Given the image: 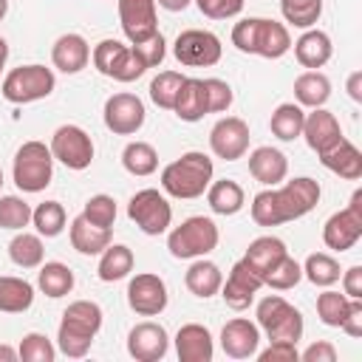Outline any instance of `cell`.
Segmentation results:
<instances>
[{
	"mask_svg": "<svg viewBox=\"0 0 362 362\" xmlns=\"http://www.w3.org/2000/svg\"><path fill=\"white\" fill-rule=\"evenodd\" d=\"M320 184L308 175L291 178L283 187H269L260 189L252 198V221L257 226H280L288 221H297L303 215H308L317 204H320Z\"/></svg>",
	"mask_w": 362,
	"mask_h": 362,
	"instance_id": "1",
	"label": "cell"
},
{
	"mask_svg": "<svg viewBox=\"0 0 362 362\" xmlns=\"http://www.w3.org/2000/svg\"><path fill=\"white\" fill-rule=\"evenodd\" d=\"M102 308L93 300H74L59 320V331H57V348L59 354L71 356V359H82L90 345L93 337L102 328Z\"/></svg>",
	"mask_w": 362,
	"mask_h": 362,
	"instance_id": "2",
	"label": "cell"
},
{
	"mask_svg": "<svg viewBox=\"0 0 362 362\" xmlns=\"http://www.w3.org/2000/svg\"><path fill=\"white\" fill-rule=\"evenodd\" d=\"M212 175H215L212 158L201 150H189L161 170V189L173 198L192 201L206 192V187L212 184Z\"/></svg>",
	"mask_w": 362,
	"mask_h": 362,
	"instance_id": "3",
	"label": "cell"
},
{
	"mask_svg": "<svg viewBox=\"0 0 362 362\" xmlns=\"http://www.w3.org/2000/svg\"><path fill=\"white\" fill-rule=\"evenodd\" d=\"M232 45L243 54H257L266 59H280L291 48V34L283 23L266 17H243L232 28Z\"/></svg>",
	"mask_w": 362,
	"mask_h": 362,
	"instance_id": "4",
	"label": "cell"
},
{
	"mask_svg": "<svg viewBox=\"0 0 362 362\" xmlns=\"http://www.w3.org/2000/svg\"><path fill=\"white\" fill-rule=\"evenodd\" d=\"M218 240L221 232L215 221L206 215H192L167 235V249L178 260H195V257H206L218 246Z\"/></svg>",
	"mask_w": 362,
	"mask_h": 362,
	"instance_id": "5",
	"label": "cell"
},
{
	"mask_svg": "<svg viewBox=\"0 0 362 362\" xmlns=\"http://www.w3.org/2000/svg\"><path fill=\"white\" fill-rule=\"evenodd\" d=\"M54 88H57L54 71L34 62V65L11 68V71L3 76L0 93H3V99L11 102V105H28V102H37V99L51 96Z\"/></svg>",
	"mask_w": 362,
	"mask_h": 362,
	"instance_id": "6",
	"label": "cell"
},
{
	"mask_svg": "<svg viewBox=\"0 0 362 362\" xmlns=\"http://www.w3.org/2000/svg\"><path fill=\"white\" fill-rule=\"evenodd\" d=\"M257 328L266 331L269 342H294L303 337V314L300 308H294L288 300H283L280 294H269L257 303Z\"/></svg>",
	"mask_w": 362,
	"mask_h": 362,
	"instance_id": "7",
	"label": "cell"
},
{
	"mask_svg": "<svg viewBox=\"0 0 362 362\" xmlns=\"http://www.w3.org/2000/svg\"><path fill=\"white\" fill-rule=\"evenodd\" d=\"M14 184L23 192H42L51 178H54V156L51 147L42 141H25L14 153V167H11Z\"/></svg>",
	"mask_w": 362,
	"mask_h": 362,
	"instance_id": "8",
	"label": "cell"
},
{
	"mask_svg": "<svg viewBox=\"0 0 362 362\" xmlns=\"http://www.w3.org/2000/svg\"><path fill=\"white\" fill-rule=\"evenodd\" d=\"M90 59H93V68L102 76L116 79V82H136L147 71V65L139 57V51L133 45L119 42V40H102L93 48Z\"/></svg>",
	"mask_w": 362,
	"mask_h": 362,
	"instance_id": "9",
	"label": "cell"
},
{
	"mask_svg": "<svg viewBox=\"0 0 362 362\" xmlns=\"http://www.w3.org/2000/svg\"><path fill=\"white\" fill-rule=\"evenodd\" d=\"M173 54L187 68H209V65H218L223 45H221L218 34H212L206 28H187L175 37Z\"/></svg>",
	"mask_w": 362,
	"mask_h": 362,
	"instance_id": "10",
	"label": "cell"
},
{
	"mask_svg": "<svg viewBox=\"0 0 362 362\" xmlns=\"http://www.w3.org/2000/svg\"><path fill=\"white\" fill-rule=\"evenodd\" d=\"M127 218L144 235H161L173 223V206L158 189H139L127 204Z\"/></svg>",
	"mask_w": 362,
	"mask_h": 362,
	"instance_id": "11",
	"label": "cell"
},
{
	"mask_svg": "<svg viewBox=\"0 0 362 362\" xmlns=\"http://www.w3.org/2000/svg\"><path fill=\"white\" fill-rule=\"evenodd\" d=\"M362 238V189H354L351 204L334 212L322 226V243L334 252H348Z\"/></svg>",
	"mask_w": 362,
	"mask_h": 362,
	"instance_id": "12",
	"label": "cell"
},
{
	"mask_svg": "<svg viewBox=\"0 0 362 362\" xmlns=\"http://www.w3.org/2000/svg\"><path fill=\"white\" fill-rule=\"evenodd\" d=\"M51 156L68 170H85L93 161V139L79 124H62L51 136Z\"/></svg>",
	"mask_w": 362,
	"mask_h": 362,
	"instance_id": "13",
	"label": "cell"
},
{
	"mask_svg": "<svg viewBox=\"0 0 362 362\" xmlns=\"http://www.w3.org/2000/svg\"><path fill=\"white\" fill-rule=\"evenodd\" d=\"M144 102L136 96V93H113L105 99V107H102V119H105V127L116 136H133L141 130L144 124Z\"/></svg>",
	"mask_w": 362,
	"mask_h": 362,
	"instance_id": "14",
	"label": "cell"
},
{
	"mask_svg": "<svg viewBox=\"0 0 362 362\" xmlns=\"http://www.w3.org/2000/svg\"><path fill=\"white\" fill-rule=\"evenodd\" d=\"M167 283L153 272H139L127 283V305L141 317H158L167 308Z\"/></svg>",
	"mask_w": 362,
	"mask_h": 362,
	"instance_id": "15",
	"label": "cell"
},
{
	"mask_svg": "<svg viewBox=\"0 0 362 362\" xmlns=\"http://www.w3.org/2000/svg\"><path fill=\"white\" fill-rule=\"evenodd\" d=\"M249 124L240 116H223L209 130V150L223 161H238L249 150Z\"/></svg>",
	"mask_w": 362,
	"mask_h": 362,
	"instance_id": "16",
	"label": "cell"
},
{
	"mask_svg": "<svg viewBox=\"0 0 362 362\" xmlns=\"http://www.w3.org/2000/svg\"><path fill=\"white\" fill-rule=\"evenodd\" d=\"M167 348H170V337H167L164 325H158L153 320L133 325L127 334V354L136 362H158V359H164Z\"/></svg>",
	"mask_w": 362,
	"mask_h": 362,
	"instance_id": "17",
	"label": "cell"
},
{
	"mask_svg": "<svg viewBox=\"0 0 362 362\" xmlns=\"http://www.w3.org/2000/svg\"><path fill=\"white\" fill-rule=\"evenodd\" d=\"M119 23L133 45L150 40L158 31L156 0H119Z\"/></svg>",
	"mask_w": 362,
	"mask_h": 362,
	"instance_id": "18",
	"label": "cell"
},
{
	"mask_svg": "<svg viewBox=\"0 0 362 362\" xmlns=\"http://www.w3.org/2000/svg\"><path fill=\"white\" fill-rule=\"evenodd\" d=\"M260 288H263V280H260V277L246 266V260L240 257V260L232 266L226 283H221V297H223V303H226L229 308L243 311V308L252 305V300H255V294H257Z\"/></svg>",
	"mask_w": 362,
	"mask_h": 362,
	"instance_id": "19",
	"label": "cell"
},
{
	"mask_svg": "<svg viewBox=\"0 0 362 362\" xmlns=\"http://www.w3.org/2000/svg\"><path fill=\"white\" fill-rule=\"evenodd\" d=\"M221 348L232 359H252L260 348V328L246 317H235L221 328Z\"/></svg>",
	"mask_w": 362,
	"mask_h": 362,
	"instance_id": "20",
	"label": "cell"
},
{
	"mask_svg": "<svg viewBox=\"0 0 362 362\" xmlns=\"http://www.w3.org/2000/svg\"><path fill=\"white\" fill-rule=\"evenodd\" d=\"M300 136L320 156V153H325L328 147H334L342 139V127H339V122H337V116L331 110L311 107V113H305V119H303V133Z\"/></svg>",
	"mask_w": 362,
	"mask_h": 362,
	"instance_id": "21",
	"label": "cell"
},
{
	"mask_svg": "<svg viewBox=\"0 0 362 362\" xmlns=\"http://www.w3.org/2000/svg\"><path fill=\"white\" fill-rule=\"evenodd\" d=\"M175 354L181 362H209L215 354V342L206 325L187 322L175 334Z\"/></svg>",
	"mask_w": 362,
	"mask_h": 362,
	"instance_id": "22",
	"label": "cell"
},
{
	"mask_svg": "<svg viewBox=\"0 0 362 362\" xmlns=\"http://www.w3.org/2000/svg\"><path fill=\"white\" fill-rule=\"evenodd\" d=\"M51 62L62 74H79L90 62V45L82 34H62L51 48Z\"/></svg>",
	"mask_w": 362,
	"mask_h": 362,
	"instance_id": "23",
	"label": "cell"
},
{
	"mask_svg": "<svg viewBox=\"0 0 362 362\" xmlns=\"http://www.w3.org/2000/svg\"><path fill=\"white\" fill-rule=\"evenodd\" d=\"M249 173L263 187H277L288 175V158L277 147H255L249 153Z\"/></svg>",
	"mask_w": 362,
	"mask_h": 362,
	"instance_id": "24",
	"label": "cell"
},
{
	"mask_svg": "<svg viewBox=\"0 0 362 362\" xmlns=\"http://www.w3.org/2000/svg\"><path fill=\"white\" fill-rule=\"evenodd\" d=\"M320 161L325 170H331L334 175L345 178V181H356L362 178V153L356 150V144H351L345 136L328 147L325 153H320Z\"/></svg>",
	"mask_w": 362,
	"mask_h": 362,
	"instance_id": "25",
	"label": "cell"
},
{
	"mask_svg": "<svg viewBox=\"0 0 362 362\" xmlns=\"http://www.w3.org/2000/svg\"><path fill=\"white\" fill-rule=\"evenodd\" d=\"M291 45H294L297 62H300L303 68H308V71L322 68V65L331 59V54H334L331 37H328L325 31H320V28H305V31L300 34V40L291 42Z\"/></svg>",
	"mask_w": 362,
	"mask_h": 362,
	"instance_id": "26",
	"label": "cell"
},
{
	"mask_svg": "<svg viewBox=\"0 0 362 362\" xmlns=\"http://www.w3.org/2000/svg\"><path fill=\"white\" fill-rule=\"evenodd\" d=\"M283 255H288L286 243H283L280 238H274V235H263V238H255V240L249 243L243 260H246V266L263 280V277L269 274V269H272Z\"/></svg>",
	"mask_w": 362,
	"mask_h": 362,
	"instance_id": "27",
	"label": "cell"
},
{
	"mask_svg": "<svg viewBox=\"0 0 362 362\" xmlns=\"http://www.w3.org/2000/svg\"><path fill=\"white\" fill-rule=\"evenodd\" d=\"M184 283H187V288H189L195 297L209 300V297H215V294L221 291L223 274H221L218 263H212V260H206V257H195L192 266H189L187 274H184Z\"/></svg>",
	"mask_w": 362,
	"mask_h": 362,
	"instance_id": "28",
	"label": "cell"
},
{
	"mask_svg": "<svg viewBox=\"0 0 362 362\" xmlns=\"http://www.w3.org/2000/svg\"><path fill=\"white\" fill-rule=\"evenodd\" d=\"M206 204L215 215H238L246 204V192L238 181L221 178V181H212L206 187Z\"/></svg>",
	"mask_w": 362,
	"mask_h": 362,
	"instance_id": "29",
	"label": "cell"
},
{
	"mask_svg": "<svg viewBox=\"0 0 362 362\" xmlns=\"http://www.w3.org/2000/svg\"><path fill=\"white\" fill-rule=\"evenodd\" d=\"M71 246L79 252V255H102L107 246H110V229H102V226H93L90 221H85L82 215H76L71 221Z\"/></svg>",
	"mask_w": 362,
	"mask_h": 362,
	"instance_id": "30",
	"label": "cell"
},
{
	"mask_svg": "<svg viewBox=\"0 0 362 362\" xmlns=\"http://www.w3.org/2000/svg\"><path fill=\"white\" fill-rule=\"evenodd\" d=\"M331 96V79L320 71H303L294 79V99L300 107H322Z\"/></svg>",
	"mask_w": 362,
	"mask_h": 362,
	"instance_id": "31",
	"label": "cell"
},
{
	"mask_svg": "<svg viewBox=\"0 0 362 362\" xmlns=\"http://www.w3.org/2000/svg\"><path fill=\"white\" fill-rule=\"evenodd\" d=\"M175 116L181 122H201L206 116V93H204V79H192L187 76L181 90H178V99H175Z\"/></svg>",
	"mask_w": 362,
	"mask_h": 362,
	"instance_id": "32",
	"label": "cell"
},
{
	"mask_svg": "<svg viewBox=\"0 0 362 362\" xmlns=\"http://www.w3.org/2000/svg\"><path fill=\"white\" fill-rule=\"evenodd\" d=\"M37 286H40V291H42L45 297L59 300V297L71 294V288H74V272H71V266H65V263H59V260L40 263Z\"/></svg>",
	"mask_w": 362,
	"mask_h": 362,
	"instance_id": "33",
	"label": "cell"
},
{
	"mask_svg": "<svg viewBox=\"0 0 362 362\" xmlns=\"http://www.w3.org/2000/svg\"><path fill=\"white\" fill-rule=\"evenodd\" d=\"M34 303V286L23 277L3 274L0 277V311L6 314H23Z\"/></svg>",
	"mask_w": 362,
	"mask_h": 362,
	"instance_id": "34",
	"label": "cell"
},
{
	"mask_svg": "<svg viewBox=\"0 0 362 362\" xmlns=\"http://www.w3.org/2000/svg\"><path fill=\"white\" fill-rule=\"evenodd\" d=\"M133 252L130 246L124 243H110L102 255H99V280L105 283H116V280H124L130 272H133Z\"/></svg>",
	"mask_w": 362,
	"mask_h": 362,
	"instance_id": "35",
	"label": "cell"
},
{
	"mask_svg": "<svg viewBox=\"0 0 362 362\" xmlns=\"http://www.w3.org/2000/svg\"><path fill=\"white\" fill-rule=\"evenodd\" d=\"M303 119H305V110L297 102H283L274 107L269 127L280 141H294L303 133Z\"/></svg>",
	"mask_w": 362,
	"mask_h": 362,
	"instance_id": "36",
	"label": "cell"
},
{
	"mask_svg": "<svg viewBox=\"0 0 362 362\" xmlns=\"http://www.w3.org/2000/svg\"><path fill=\"white\" fill-rule=\"evenodd\" d=\"M8 257L14 266L20 269H37L45 257V246H42V235H31V232H20L11 238L8 243Z\"/></svg>",
	"mask_w": 362,
	"mask_h": 362,
	"instance_id": "37",
	"label": "cell"
},
{
	"mask_svg": "<svg viewBox=\"0 0 362 362\" xmlns=\"http://www.w3.org/2000/svg\"><path fill=\"white\" fill-rule=\"evenodd\" d=\"M122 164H124V170H127L130 175L144 178V175H153V173L158 170V153H156V147L147 144V141H130V144L122 150Z\"/></svg>",
	"mask_w": 362,
	"mask_h": 362,
	"instance_id": "38",
	"label": "cell"
},
{
	"mask_svg": "<svg viewBox=\"0 0 362 362\" xmlns=\"http://www.w3.org/2000/svg\"><path fill=\"white\" fill-rule=\"evenodd\" d=\"M339 274H342V272H339L337 257H331V255H325V252H314V255H308L305 263H303V277H305L308 283L320 286V288L334 286V283L339 280Z\"/></svg>",
	"mask_w": 362,
	"mask_h": 362,
	"instance_id": "39",
	"label": "cell"
},
{
	"mask_svg": "<svg viewBox=\"0 0 362 362\" xmlns=\"http://www.w3.org/2000/svg\"><path fill=\"white\" fill-rule=\"evenodd\" d=\"M65 206L59 201H42L31 209V223L37 226V235L42 238H57L62 229H65Z\"/></svg>",
	"mask_w": 362,
	"mask_h": 362,
	"instance_id": "40",
	"label": "cell"
},
{
	"mask_svg": "<svg viewBox=\"0 0 362 362\" xmlns=\"http://www.w3.org/2000/svg\"><path fill=\"white\" fill-rule=\"evenodd\" d=\"M283 20L294 28H311L317 25L322 14V0H280Z\"/></svg>",
	"mask_w": 362,
	"mask_h": 362,
	"instance_id": "41",
	"label": "cell"
},
{
	"mask_svg": "<svg viewBox=\"0 0 362 362\" xmlns=\"http://www.w3.org/2000/svg\"><path fill=\"white\" fill-rule=\"evenodd\" d=\"M184 74H178V71H161L158 76H153V82H150V99L158 105V107H164V110H173L175 107V99H178V90H181V85H184Z\"/></svg>",
	"mask_w": 362,
	"mask_h": 362,
	"instance_id": "42",
	"label": "cell"
},
{
	"mask_svg": "<svg viewBox=\"0 0 362 362\" xmlns=\"http://www.w3.org/2000/svg\"><path fill=\"white\" fill-rule=\"evenodd\" d=\"M31 223V206L20 195H0V229L20 232Z\"/></svg>",
	"mask_w": 362,
	"mask_h": 362,
	"instance_id": "43",
	"label": "cell"
},
{
	"mask_svg": "<svg viewBox=\"0 0 362 362\" xmlns=\"http://www.w3.org/2000/svg\"><path fill=\"white\" fill-rule=\"evenodd\" d=\"M300 280H303V266H300L291 255H283V257L269 269V274L263 277V286H272V288H277V291H288V288H294Z\"/></svg>",
	"mask_w": 362,
	"mask_h": 362,
	"instance_id": "44",
	"label": "cell"
},
{
	"mask_svg": "<svg viewBox=\"0 0 362 362\" xmlns=\"http://www.w3.org/2000/svg\"><path fill=\"white\" fill-rule=\"evenodd\" d=\"M348 305H351V297L334 291V288H325L320 297H317V317L322 325H331V328H339V322L345 320L348 314Z\"/></svg>",
	"mask_w": 362,
	"mask_h": 362,
	"instance_id": "45",
	"label": "cell"
},
{
	"mask_svg": "<svg viewBox=\"0 0 362 362\" xmlns=\"http://www.w3.org/2000/svg\"><path fill=\"white\" fill-rule=\"evenodd\" d=\"M17 356H20L23 362H54L57 348H54V342H51L45 334L31 331V334L23 337V342H20V348H17Z\"/></svg>",
	"mask_w": 362,
	"mask_h": 362,
	"instance_id": "46",
	"label": "cell"
},
{
	"mask_svg": "<svg viewBox=\"0 0 362 362\" xmlns=\"http://www.w3.org/2000/svg\"><path fill=\"white\" fill-rule=\"evenodd\" d=\"M82 218L90 221L93 226H102V229H110L113 221H116V201L105 192L99 195H90L85 201V209H82Z\"/></svg>",
	"mask_w": 362,
	"mask_h": 362,
	"instance_id": "47",
	"label": "cell"
},
{
	"mask_svg": "<svg viewBox=\"0 0 362 362\" xmlns=\"http://www.w3.org/2000/svg\"><path fill=\"white\" fill-rule=\"evenodd\" d=\"M204 93H206V113H226L232 107L235 96H232L229 82L209 76V79H204Z\"/></svg>",
	"mask_w": 362,
	"mask_h": 362,
	"instance_id": "48",
	"label": "cell"
},
{
	"mask_svg": "<svg viewBox=\"0 0 362 362\" xmlns=\"http://www.w3.org/2000/svg\"><path fill=\"white\" fill-rule=\"evenodd\" d=\"M195 6L209 20H229L243 11V0H195Z\"/></svg>",
	"mask_w": 362,
	"mask_h": 362,
	"instance_id": "49",
	"label": "cell"
},
{
	"mask_svg": "<svg viewBox=\"0 0 362 362\" xmlns=\"http://www.w3.org/2000/svg\"><path fill=\"white\" fill-rule=\"evenodd\" d=\"M133 45V42H130ZM136 51H139V57L144 59V65H147V71L150 68H156V65H161V59H164V54H167V42H164V37H161V31H156L150 40H144V42H136L133 45Z\"/></svg>",
	"mask_w": 362,
	"mask_h": 362,
	"instance_id": "50",
	"label": "cell"
},
{
	"mask_svg": "<svg viewBox=\"0 0 362 362\" xmlns=\"http://www.w3.org/2000/svg\"><path fill=\"white\" fill-rule=\"evenodd\" d=\"M260 362H297L300 359V351L294 342H269L266 351H257L255 354Z\"/></svg>",
	"mask_w": 362,
	"mask_h": 362,
	"instance_id": "51",
	"label": "cell"
},
{
	"mask_svg": "<svg viewBox=\"0 0 362 362\" xmlns=\"http://www.w3.org/2000/svg\"><path fill=\"white\" fill-rule=\"evenodd\" d=\"M339 328H342L348 337H354V339L362 337V300H351L348 314H345V320L339 322Z\"/></svg>",
	"mask_w": 362,
	"mask_h": 362,
	"instance_id": "52",
	"label": "cell"
},
{
	"mask_svg": "<svg viewBox=\"0 0 362 362\" xmlns=\"http://www.w3.org/2000/svg\"><path fill=\"white\" fill-rule=\"evenodd\" d=\"M300 359H303V362H334V359H337V348H334L331 342L320 339V342H311V345L300 354Z\"/></svg>",
	"mask_w": 362,
	"mask_h": 362,
	"instance_id": "53",
	"label": "cell"
},
{
	"mask_svg": "<svg viewBox=\"0 0 362 362\" xmlns=\"http://www.w3.org/2000/svg\"><path fill=\"white\" fill-rule=\"evenodd\" d=\"M342 294L351 300H362V266H351L342 272Z\"/></svg>",
	"mask_w": 362,
	"mask_h": 362,
	"instance_id": "54",
	"label": "cell"
},
{
	"mask_svg": "<svg viewBox=\"0 0 362 362\" xmlns=\"http://www.w3.org/2000/svg\"><path fill=\"white\" fill-rule=\"evenodd\" d=\"M348 96L354 102H362V71H354L348 76Z\"/></svg>",
	"mask_w": 362,
	"mask_h": 362,
	"instance_id": "55",
	"label": "cell"
},
{
	"mask_svg": "<svg viewBox=\"0 0 362 362\" xmlns=\"http://www.w3.org/2000/svg\"><path fill=\"white\" fill-rule=\"evenodd\" d=\"M161 8H167V11H184L192 0H156Z\"/></svg>",
	"mask_w": 362,
	"mask_h": 362,
	"instance_id": "56",
	"label": "cell"
},
{
	"mask_svg": "<svg viewBox=\"0 0 362 362\" xmlns=\"http://www.w3.org/2000/svg\"><path fill=\"white\" fill-rule=\"evenodd\" d=\"M0 359H3V362H14V359H17V351L8 348V345H0Z\"/></svg>",
	"mask_w": 362,
	"mask_h": 362,
	"instance_id": "57",
	"label": "cell"
},
{
	"mask_svg": "<svg viewBox=\"0 0 362 362\" xmlns=\"http://www.w3.org/2000/svg\"><path fill=\"white\" fill-rule=\"evenodd\" d=\"M6 59H8V42L0 37V74H3V68H6Z\"/></svg>",
	"mask_w": 362,
	"mask_h": 362,
	"instance_id": "58",
	"label": "cell"
},
{
	"mask_svg": "<svg viewBox=\"0 0 362 362\" xmlns=\"http://www.w3.org/2000/svg\"><path fill=\"white\" fill-rule=\"evenodd\" d=\"M8 14V0H0V20Z\"/></svg>",
	"mask_w": 362,
	"mask_h": 362,
	"instance_id": "59",
	"label": "cell"
},
{
	"mask_svg": "<svg viewBox=\"0 0 362 362\" xmlns=\"http://www.w3.org/2000/svg\"><path fill=\"white\" fill-rule=\"evenodd\" d=\"M0 187H3V170H0Z\"/></svg>",
	"mask_w": 362,
	"mask_h": 362,
	"instance_id": "60",
	"label": "cell"
}]
</instances>
